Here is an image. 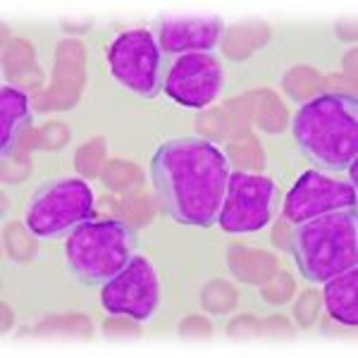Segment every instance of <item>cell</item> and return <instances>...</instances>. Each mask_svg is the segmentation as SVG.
<instances>
[{"label":"cell","mask_w":358,"mask_h":358,"mask_svg":"<svg viewBox=\"0 0 358 358\" xmlns=\"http://www.w3.org/2000/svg\"><path fill=\"white\" fill-rule=\"evenodd\" d=\"M153 187L165 210L179 224L208 227L220 215L229 167L215 143L206 138H172L151 160Z\"/></svg>","instance_id":"6da1fadb"},{"label":"cell","mask_w":358,"mask_h":358,"mask_svg":"<svg viewBox=\"0 0 358 358\" xmlns=\"http://www.w3.org/2000/svg\"><path fill=\"white\" fill-rule=\"evenodd\" d=\"M292 134L310 160L346 170L358 155V103L346 94H322L294 115Z\"/></svg>","instance_id":"7a4b0ae2"},{"label":"cell","mask_w":358,"mask_h":358,"mask_svg":"<svg viewBox=\"0 0 358 358\" xmlns=\"http://www.w3.org/2000/svg\"><path fill=\"white\" fill-rule=\"evenodd\" d=\"M292 246L299 270L308 282H327L356 268L358 222L354 208L296 224Z\"/></svg>","instance_id":"3957f363"},{"label":"cell","mask_w":358,"mask_h":358,"mask_svg":"<svg viewBox=\"0 0 358 358\" xmlns=\"http://www.w3.org/2000/svg\"><path fill=\"white\" fill-rule=\"evenodd\" d=\"M134 234L120 220H84L69 232L65 261L86 285H103L129 263Z\"/></svg>","instance_id":"277c9868"},{"label":"cell","mask_w":358,"mask_h":358,"mask_svg":"<svg viewBox=\"0 0 358 358\" xmlns=\"http://www.w3.org/2000/svg\"><path fill=\"white\" fill-rule=\"evenodd\" d=\"M94 210V192L84 179H55L31 196L24 222L36 236H60L89 220Z\"/></svg>","instance_id":"5b68a950"},{"label":"cell","mask_w":358,"mask_h":358,"mask_svg":"<svg viewBox=\"0 0 358 358\" xmlns=\"http://www.w3.org/2000/svg\"><path fill=\"white\" fill-rule=\"evenodd\" d=\"M277 189L273 179L263 175L234 172L227 179L217 222L227 234L258 232L275 215Z\"/></svg>","instance_id":"8992f818"},{"label":"cell","mask_w":358,"mask_h":358,"mask_svg":"<svg viewBox=\"0 0 358 358\" xmlns=\"http://www.w3.org/2000/svg\"><path fill=\"white\" fill-rule=\"evenodd\" d=\"M115 82L138 96H155L160 89V45L146 29L122 31L108 50Z\"/></svg>","instance_id":"52a82bcc"},{"label":"cell","mask_w":358,"mask_h":358,"mask_svg":"<svg viewBox=\"0 0 358 358\" xmlns=\"http://www.w3.org/2000/svg\"><path fill=\"white\" fill-rule=\"evenodd\" d=\"M160 287L153 265L143 256H131L129 263L101 287V306L110 315L148 320L158 306Z\"/></svg>","instance_id":"ba28073f"},{"label":"cell","mask_w":358,"mask_h":358,"mask_svg":"<svg viewBox=\"0 0 358 358\" xmlns=\"http://www.w3.org/2000/svg\"><path fill=\"white\" fill-rule=\"evenodd\" d=\"M354 206L356 187H351V182L332 179L315 170H306L287 194L285 217L292 224H301L334 210H349Z\"/></svg>","instance_id":"9c48e42d"},{"label":"cell","mask_w":358,"mask_h":358,"mask_svg":"<svg viewBox=\"0 0 358 358\" xmlns=\"http://www.w3.org/2000/svg\"><path fill=\"white\" fill-rule=\"evenodd\" d=\"M222 89V67L210 53H184L167 69L163 91L184 108H206Z\"/></svg>","instance_id":"30bf717a"},{"label":"cell","mask_w":358,"mask_h":358,"mask_svg":"<svg viewBox=\"0 0 358 358\" xmlns=\"http://www.w3.org/2000/svg\"><path fill=\"white\" fill-rule=\"evenodd\" d=\"M222 36V22L217 17H175L160 24L158 45L165 53H208Z\"/></svg>","instance_id":"8fae6325"},{"label":"cell","mask_w":358,"mask_h":358,"mask_svg":"<svg viewBox=\"0 0 358 358\" xmlns=\"http://www.w3.org/2000/svg\"><path fill=\"white\" fill-rule=\"evenodd\" d=\"M325 306L327 313L342 325H358V270L346 273L325 282Z\"/></svg>","instance_id":"7c38bea8"},{"label":"cell","mask_w":358,"mask_h":358,"mask_svg":"<svg viewBox=\"0 0 358 358\" xmlns=\"http://www.w3.org/2000/svg\"><path fill=\"white\" fill-rule=\"evenodd\" d=\"M29 120V98L15 86H3L0 91V151L8 155L13 138L22 124Z\"/></svg>","instance_id":"4fadbf2b"},{"label":"cell","mask_w":358,"mask_h":358,"mask_svg":"<svg viewBox=\"0 0 358 358\" xmlns=\"http://www.w3.org/2000/svg\"><path fill=\"white\" fill-rule=\"evenodd\" d=\"M349 170H351V187H356V182H358V179H356V163H351Z\"/></svg>","instance_id":"5bb4252c"}]
</instances>
